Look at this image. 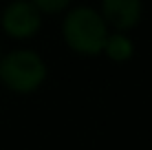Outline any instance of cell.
<instances>
[{"label":"cell","mask_w":152,"mask_h":150,"mask_svg":"<svg viewBox=\"0 0 152 150\" xmlns=\"http://www.w3.org/2000/svg\"><path fill=\"white\" fill-rule=\"evenodd\" d=\"M64 40L73 51L84 55H97L108 38L106 20L88 7H77L64 18Z\"/></svg>","instance_id":"1"},{"label":"cell","mask_w":152,"mask_h":150,"mask_svg":"<svg viewBox=\"0 0 152 150\" xmlns=\"http://www.w3.org/2000/svg\"><path fill=\"white\" fill-rule=\"evenodd\" d=\"M46 66L33 51H11L0 60V80L15 93H31L44 82Z\"/></svg>","instance_id":"2"},{"label":"cell","mask_w":152,"mask_h":150,"mask_svg":"<svg viewBox=\"0 0 152 150\" xmlns=\"http://www.w3.org/2000/svg\"><path fill=\"white\" fill-rule=\"evenodd\" d=\"M2 29L11 38H31L40 29V9L31 0H15L2 13Z\"/></svg>","instance_id":"3"},{"label":"cell","mask_w":152,"mask_h":150,"mask_svg":"<svg viewBox=\"0 0 152 150\" xmlns=\"http://www.w3.org/2000/svg\"><path fill=\"white\" fill-rule=\"evenodd\" d=\"M102 9V18L119 31L132 29L141 20V0H104Z\"/></svg>","instance_id":"4"},{"label":"cell","mask_w":152,"mask_h":150,"mask_svg":"<svg viewBox=\"0 0 152 150\" xmlns=\"http://www.w3.org/2000/svg\"><path fill=\"white\" fill-rule=\"evenodd\" d=\"M102 51H106V55L110 60L124 62V60H128L130 55H132V42H130L124 33H113V35H108V38H106Z\"/></svg>","instance_id":"5"},{"label":"cell","mask_w":152,"mask_h":150,"mask_svg":"<svg viewBox=\"0 0 152 150\" xmlns=\"http://www.w3.org/2000/svg\"><path fill=\"white\" fill-rule=\"evenodd\" d=\"M31 2L44 13H57V11H62V9H66V4H69L71 0H31Z\"/></svg>","instance_id":"6"}]
</instances>
